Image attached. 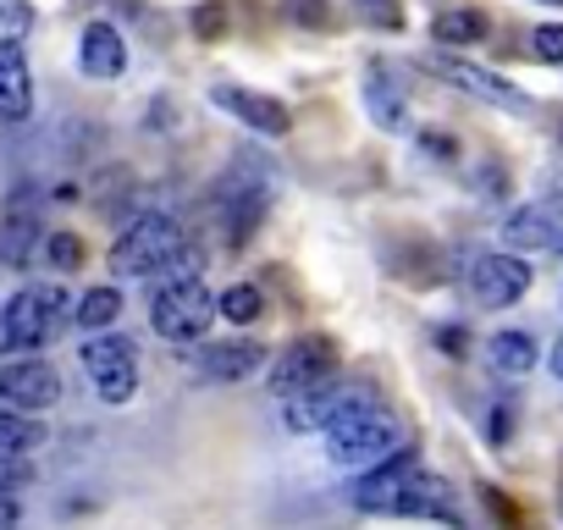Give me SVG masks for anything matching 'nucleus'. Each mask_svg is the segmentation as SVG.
<instances>
[{
	"mask_svg": "<svg viewBox=\"0 0 563 530\" xmlns=\"http://www.w3.org/2000/svg\"><path fill=\"white\" fill-rule=\"evenodd\" d=\"M321 437H327V459H332L338 470H371V464L393 459L398 448H409L398 415L382 409V398H360V404H349Z\"/></svg>",
	"mask_w": 563,
	"mask_h": 530,
	"instance_id": "obj_1",
	"label": "nucleus"
},
{
	"mask_svg": "<svg viewBox=\"0 0 563 530\" xmlns=\"http://www.w3.org/2000/svg\"><path fill=\"white\" fill-rule=\"evenodd\" d=\"M271 188H276V166L260 161L254 150H238L232 166L216 183V210H221V221H232V243H243L260 227V216L271 205Z\"/></svg>",
	"mask_w": 563,
	"mask_h": 530,
	"instance_id": "obj_2",
	"label": "nucleus"
},
{
	"mask_svg": "<svg viewBox=\"0 0 563 530\" xmlns=\"http://www.w3.org/2000/svg\"><path fill=\"white\" fill-rule=\"evenodd\" d=\"M188 238H183V221L172 216V210H144V216H133L128 227H122V238H117V249H111V272L117 277H150V272H161V265L183 249Z\"/></svg>",
	"mask_w": 563,
	"mask_h": 530,
	"instance_id": "obj_3",
	"label": "nucleus"
},
{
	"mask_svg": "<svg viewBox=\"0 0 563 530\" xmlns=\"http://www.w3.org/2000/svg\"><path fill=\"white\" fill-rule=\"evenodd\" d=\"M73 310H78V305H73L56 283H34V288L12 294V305L0 310V316H7L12 349H18V354H34V349H45V343L73 321Z\"/></svg>",
	"mask_w": 563,
	"mask_h": 530,
	"instance_id": "obj_4",
	"label": "nucleus"
},
{
	"mask_svg": "<svg viewBox=\"0 0 563 530\" xmlns=\"http://www.w3.org/2000/svg\"><path fill=\"white\" fill-rule=\"evenodd\" d=\"M210 316H216V299L199 277H177V283H161L155 294V310H150V327L166 338V343H199L210 332Z\"/></svg>",
	"mask_w": 563,
	"mask_h": 530,
	"instance_id": "obj_5",
	"label": "nucleus"
},
{
	"mask_svg": "<svg viewBox=\"0 0 563 530\" xmlns=\"http://www.w3.org/2000/svg\"><path fill=\"white\" fill-rule=\"evenodd\" d=\"M464 294L481 305V310H508L530 294V265L525 254L514 249H497V254H475L464 265Z\"/></svg>",
	"mask_w": 563,
	"mask_h": 530,
	"instance_id": "obj_6",
	"label": "nucleus"
},
{
	"mask_svg": "<svg viewBox=\"0 0 563 530\" xmlns=\"http://www.w3.org/2000/svg\"><path fill=\"white\" fill-rule=\"evenodd\" d=\"M360 398H376V387L371 382H338V376H327V382H316V387H305L294 398H282V426H288V431H327Z\"/></svg>",
	"mask_w": 563,
	"mask_h": 530,
	"instance_id": "obj_7",
	"label": "nucleus"
},
{
	"mask_svg": "<svg viewBox=\"0 0 563 530\" xmlns=\"http://www.w3.org/2000/svg\"><path fill=\"white\" fill-rule=\"evenodd\" d=\"M84 371L106 404H128L139 393V349L122 332H100L84 343Z\"/></svg>",
	"mask_w": 563,
	"mask_h": 530,
	"instance_id": "obj_8",
	"label": "nucleus"
},
{
	"mask_svg": "<svg viewBox=\"0 0 563 530\" xmlns=\"http://www.w3.org/2000/svg\"><path fill=\"white\" fill-rule=\"evenodd\" d=\"M332 371H338V343H332V338H321V332L294 338L288 349L271 360V393H276V398H294V393L327 382Z\"/></svg>",
	"mask_w": 563,
	"mask_h": 530,
	"instance_id": "obj_9",
	"label": "nucleus"
},
{
	"mask_svg": "<svg viewBox=\"0 0 563 530\" xmlns=\"http://www.w3.org/2000/svg\"><path fill=\"white\" fill-rule=\"evenodd\" d=\"M503 249H514V254H563V194L519 205L503 221Z\"/></svg>",
	"mask_w": 563,
	"mask_h": 530,
	"instance_id": "obj_10",
	"label": "nucleus"
},
{
	"mask_svg": "<svg viewBox=\"0 0 563 530\" xmlns=\"http://www.w3.org/2000/svg\"><path fill=\"white\" fill-rule=\"evenodd\" d=\"M415 475H420V459H415V448H398L393 459H382V464L360 470L354 508H360V514H398V503H404V492L415 486Z\"/></svg>",
	"mask_w": 563,
	"mask_h": 530,
	"instance_id": "obj_11",
	"label": "nucleus"
},
{
	"mask_svg": "<svg viewBox=\"0 0 563 530\" xmlns=\"http://www.w3.org/2000/svg\"><path fill=\"white\" fill-rule=\"evenodd\" d=\"M426 67H431L437 78L459 84L464 95H475V100L508 111V117H525V111H530V95H519V89H514L508 78H497L492 67H475V62H459V56H426Z\"/></svg>",
	"mask_w": 563,
	"mask_h": 530,
	"instance_id": "obj_12",
	"label": "nucleus"
},
{
	"mask_svg": "<svg viewBox=\"0 0 563 530\" xmlns=\"http://www.w3.org/2000/svg\"><path fill=\"white\" fill-rule=\"evenodd\" d=\"M210 100L227 117H238L249 133H260V139H288L294 133V111L282 100H271V95H254V89H238V84H216Z\"/></svg>",
	"mask_w": 563,
	"mask_h": 530,
	"instance_id": "obj_13",
	"label": "nucleus"
},
{
	"mask_svg": "<svg viewBox=\"0 0 563 530\" xmlns=\"http://www.w3.org/2000/svg\"><path fill=\"white\" fill-rule=\"evenodd\" d=\"M0 404L23 409V415H45V409L62 404V376L45 360H18V365L0 371Z\"/></svg>",
	"mask_w": 563,
	"mask_h": 530,
	"instance_id": "obj_14",
	"label": "nucleus"
},
{
	"mask_svg": "<svg viewBox=\"0 0 563 530\" xmlns=\"http://www.w3.org/2000/svg\"><path fill=\"white\" fill-rule=\"evenodd\" d=\"M265 365V349L249 343V338H232V343H205L194 354V371L205 382H249L254 371Z\"/></svg>",
	"mask_w": 563,
	"mask_h": 530,
	"instance_id": "obj_15",
	"label": "nucleus"
},
{
	"mask_svg": "<svg viewBox=\"0 0 563 530\" xmlns=\"http://www.w3.org/2000/svg\"><path fill=\"white\" fill-rule=\"evenodd\" d=\"M78 67H84L89 78H122V73H128V40H122V29L89 23L84 40H78Z\"/></svg>",
	"mask_w": 563,
	"mask_h": 530,
	"instance_id": "obj_16",
	"label": "nucleus"
},
{
	"mask_svg": "<svg viewBox=\"0 0 563 530\" xmlns=\"http://www.w3.org/2000/svg\"><path fill=\"white\" fill-rule=\"evenodd\" d=\"M365 111H371L376 128H387V133H409V100H404V89L387 78L382 62H371V73H365Z\"/></svg>",
	"mask_w": 563,
	"mask_h": 530,
	"instance_id": "obj_17",
	"label": "nucleus"
},
{
	"mask_svg": "<svg viewBox=\"0 0 563 530\" xmlns=\"http://www.w3.org/2000/svg\"><path fill=\"white\" fill-rule=\"evenodd\" d=\"M536 360H541V349H536V338L530 332H497L492 343H486V371L497 376V382H525L530 371H536Z\"/></svg>",
	"mask_w": 563,
	"mask_h": 530,
	"instance_id": "obj_18",
	"label": "nucleus"
},
{
	"mask_svg": "<svg viewBox=\"0 0 563 530\" xmlns=\"http://www.w3.org/2000/svg\"><path fill=\"white\" fill-rule=\"evenodd\" d=\"M34 111V73L18 51H0V122H29Z\"/></svg>",
	"mask_w": 563,
	"mask_h": 530,
	"instance_id": "obj_19",
	"label": "nucleus"
},
{
	"mask_svg": "<svg viewBox=\"0 0 563 530\" xmlns=\"http://www.w3.org/2000/svg\"><path fill=\"white\" fill-rule=\"evenodd\" d=\"M34 243H40V221H34L29 199H18L7 210V221H0V265H29Z\"/></svg>",
	"mask_w": 563,
	"mask_h": 530,
	"instance_id": "obj_20",
	"label": "nucleus"
},
{
	"mask_svg": "<svg viewBox=\"0 0 563 530\" xmlns=\"http://www.w3.org/2000/svg\"><path fill=\"white\" fill-rule=\"evenodd\" d=\"M51 442V431L40 426V415H23V409H0V453L12 459H29Z\"/></svg>",
	"mask_w": 563,
	"mask_h": 530,
	"instance_id": "obj_21",
	"label": "nucleus"
},
{
	"mask_svg": "<svg viewBox=\"0 0 563 530\" xmlns=\"http://www.w3.org/2000/svg\"><path fill=\"white\" fill-rule=\"evenodd\" d=\"M486 29H492L486 12H475V7H453V12H437L431 40H437V45H481Z\"/></svg>",
	"mask_w": 563,
	"mask_h": 530,
	"instance_id": "obj_22",
	"label": "nucleus"
},
{
	"mask_svg": "<svg viewBox=\"0 0 563 530\" xmlns=\"http://www.w3.org/2000/svg\"><path fill=\"white\" fill-rule=\"evenodd\" d=\"M398 514H437V519H448V525H459V514H453V497H448V486L437 481V475H415V486L404 492V503H398Z\"/></svg>",
	"mask_w": 563,
	"mask_h": 530,
	"instance_id": "obj_23",
	"label": "nucleus"
},
{
	"mask_svg": "<svg viewBox=\"0 0 563 530\" xmlns=\"http://www.w3.org/2000/svg\"><path fill=\"white\" fill-rule=\"evenodd\" d=\"M73 321H78L84 332H111V327L122 321V294H117V288H89V294L78 299Z\"/></svg>",
	"mask_w": 563,
	"mask_h": 530,
	"instance_id": "obj_24",
	"label": "nucleus"
},
{
	"mask_svg": "<svg viewBox=\"0 0 563 530\" xmlns=\"http://www.w3.org/2000/svg\"><path fill=\"white\" fill-rule=\"evenodd\" d=\"M216 316H227L232 327H254V321L265 316V294H260L254 283H232V288L216 299Z\"/></svg>",
	"mask_w": 563,
	"mask_h": 530,
	"instance_id": "obj_25",
	"label": "nucleus"
},
{
	"mask_svg": "<svg viewBox=\"0 0 563 530\" xmlns=\"http://www.w3.org/2000/svg\"><path fill=\"white\" fill-rule=\"evenodd\" d=\"M34 34V7L29 0H0V51H18Z\"/></svg>",
	"mask_w": 563,
	"mask_h": 530,
	"instance_id": "obj_26",
	"label": "nucleus"
},
{
	"mask_svg": "<svg viewBox=\"0 0 563 530\" xmlns=\"http://www.w3.org/2000/svg\"><path fill=\"white\" fill-rule=\"evenodd\" d=\"M45 260L56 265V272H78L84 265V238L78 232H51L45 238Z\"/></svg>",
	"mask_w": 563,
	"mask_h": 530,
	"instance_id": "obj_27",
	"label": "nucleus"
},
{
	"mask_svg": "<svg viewBox=\"0 0 563 530\" xmlns=\"http://www.w3.org/2000/svg\"><path fill=\"white\" fill-rule=\"evenodd\" d=\"M530 56L547 67H563V23H541L530 29Z\"/></svg>",
	"mask_w": 563,
	"mask_h": 530,
	"instance_id": "obj_28",
	"label": "nucleus"
},
{
	"mask_svg": "<svg viewBox=\"0 0 563 530\" xmlns=\"http://www.w3.org/2000/svg\"><path fill=\"white\" fill-rule=\"evenodd\" d=\"M23 486H34V470H29V459L0 453V497H18Z\"/></svg>",
	"mask_w": 563,
	"mask_h": 530,
	"instance_id": "obj_29",
	"label": "nucleus"
},
{
	"mask_svg": "<svg viewBox=\"0 0 563 530\" xmlns=\"http://www.w3.org/2000/svg\"><path fill=\"white\" fill-rule=\"evenodd\" d=\"M282 12H288L294 23H305V29H327V23H332V7H327V0H288Z\"/></svg>",
	"mask_w": 563,
	"mask_h": 530,
	"instance_id": "obj_30",
	"label": "nucleus"
},
{
	"mask_svg": "<svg viewBox=\"0 0 563 530\" xmlns=\"http://www.w3.org/2000/svg\"><path fill=\"white\" fill-rule=\"evenodd\" d=\"M221 29H227V12L221 7H199L194 12V34L199 40H221Z\"/></svg>",
	"mask_w": 563,
	"mask_h": 530,
	"instance_id": "obj_31",
	"label": "nucleus"
},
{
	"mask_svg": "<svg viewBox=\"0 0 563 530\" xmlns=\"http://www.w3.org/2000/svg\"><path fill=\"white\" fill-rule=\"evenodd\" d=\"M23 525V508H18V497H0V530H18Z\"/></svg>",
	"mask_w": 563,
	"mask_h": 530,
	"instance_id": "obj_32",
	"label": "nucleus"
},
{
	"mask_svg": "<svg viewBox=\"0 0 563 530\" xmlns=\"http://www.w3.org/2000/svg\"><path fill=\"white\" fill-rule=\"evenodd\" d=\"M420 144H426V150H437V155H453V139H442L437 128H426V133H420Z\"/></svg>",
	"mask_w": 563,
	"mask_h": 530,
	"instance_id": "obj_33",
	"label": "nucleus"
},
{
	"mask_svg": "<svg viewBox=\"0 0 563 530\" xmlns=\"http://www.w3.org/2000/svg\"><path fill=\"white\" fill-rule=\"evenodd\" d=\"M547 365H552V376H558V382H563V338H558V343H552V354H547Z\"/></svg>",
	"mask_w": 563,
	"mask_h": 530,
	"instance_id": "obj_34",
	"label": "nucleus"
},
{
	"mask_svg": "<svg viewBox=\"0 0 563 530\" xmlns=\"http://www.w3.org/2000/svg\"><path fill=\"white\" fill-rule=\"evenodd\" d=\"M547 7H552V0H547Z\"/></svg>",
	"mask_w": 563,
	"mask_h": 530,
	"instance_id": "obj_35",
	"label": "nucleus"
}]
</instances>
